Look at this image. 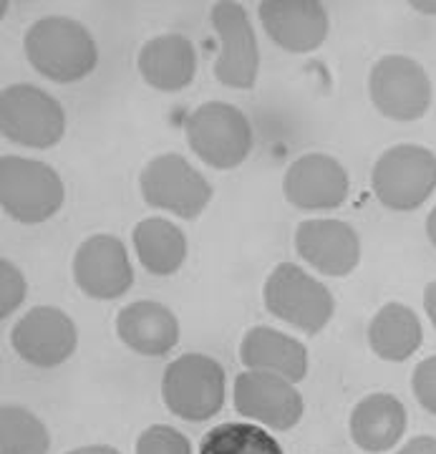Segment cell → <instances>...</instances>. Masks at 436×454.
Returning <instances> with one entry per match:
<instances>
[{"mask_svg":"<svg viewBox=\"0 0 436 454\" xmlns=\"http://www.w3.org/2000/svg\"><path fill=\"white\" fill-rule=\"evenodd\" d=\"M23 49L31 66L56 83H74L86 79L98 61L97 41L79 20L49 16L35 20L26 31Z\"/></svg>","mask_w":436,"mask_h":454,"instance_id":"cell-1","label":"cell"},{"mask_svg":"<svg viewBox=\"0 0 436 454\" xmlns=\"http://www.w3.org/2000/svg\"><path fill=\"white\" fill-rule=\"evenodd\" d=\"M371 187L388 210H417L436 190V154L421 145L391 146L373 164Z\"/></svg>","mask_w":436,"mask_h":454,"instance_id":"cell-2","label":"cell"},{"mask_svg":"<svg viewBox=\"0 0 436 454\" xmlns=\"http://www.w3.org/2000/svg\"><path fill=\"white\" fill-rule=\"evenodd\" d=\"M64 182L56 169L38 160L8 154L0 160V205L23 225L51 220L64 205Z\"/></svg>","mask_w":436,"mask_h":454,"instance_id":"cell-3","label":"cell"},{"mask_svg":"<svg viewBox=\"0 0 436 454\" xmlns=\"http://www.w3.org/2000/svg\"><path fill=\"white\" fill-rule=\"evenodd\" d=\"M225 387L220 361L205 354H184L164 369V406L184 422H207L225 404Z\"/></svg>","mask_w":436,"mask_h":454,"instance_id":"cell-4","label":"cell"},{"mask_svg":"<svg viewBox=\"0 0 436 454\" xmlns=\"http://www.w3.org/2000/svg\"><path fill=\"white\" fill-rule=\"evenodd\" d=\"M187 145L205 164L232 169L253 152V127L237 106L207 101L187 116Z\"/></svg>","mask_w":436,"mask_h":454,"instance_id":"cell-5","label":"cell"},{"mask_svg":"<svg viewBox=\"0 0 436 454\" xmlns=\"http://www.w3.org/2000/svg\"><path fill=\"white\" fill-rule=\"evenodd\" d=\"M262 298L265 309L275 318L295 325L310 336L323 331L336 310V301L323 283L308 276L303 268L292 262L275 265L273 273L265 280Z\"/></svg>","mask_w":436,"mask_h":454,"instance_id":"cell-6","label":"cell"},{"mask_svg":"<svg viewBox=\"0 0 436 454\" xmlns=\"http://www.w3.org/2000/svg\"><path fill=\"white\" fill-rule=\"evenodd\" d=\"M0 131L20 146L49 149L64 137V106L38 86L13 83L0 94Z\"/></svg>","mask_w":436,"mask_h":454,"instance_id":"cell-7","label":"cell"},{"mask_svg":"<svg viewBox=\"0 0 436 454\" xmlns=\"http://www.w3.org/2000/svg\"><path fill=\"white\" fill-rule=\"evenodd\" d=\"M373 106L393 121H417L432 106V79L409 56H384L369 74Z\"/></svg>","mask_w":436,"mask_h":454,"instance_id":"cell-8","label":"cell"},{"mask_svg":"<svg viewBox=\"0 0 436 454\" xmlns=\"http://www.w3.org/2000/svg\"><path fill=\"white\" fill-rule=\"evenodd\" d=\"M139 187L149 207L194 220L210 205L212 184L179 154H162L146 164Z\"/></svg>","mask_w":436,"mask_h":454,"instance_id":"cell-9","label":"cell"},{"mask_svg":"<svg viewBox=\"0 0 436 454\" xmlns=\"http://www.w3.org/2000/svg\"><path fill=\"white\" fill-rule=\"evenodd\" d=\"M212 26L220 38V56L214 64L217 82L230 89H253L258 82V38L240 3L220 0L212 5Z\"/></svg>","mask_w":436,"mask_h":454,"instance_id":"cell-10","label":"cell"},{"mask_svg":"<svg viewBox=\"0 0 436 454\" xmlns=\"http://www.w3.org/2000/svg\"><path fill=\"white\" fill-rule=\"evenodd\" d=\"M235 409L245 419L265 424L270 429H292L303 417V396L285 376L270 372H245L235 379Z\"/></svg>","mask_w":436,"mask_h":454,"instance_id":"cell-11","label":"cell"},{"mask_svg":"<svg viewBox=\"0 0 436 454\" xmlns=\"http://www.w3.org/2000/svg\"><path fill=\"white\" fill-rule=\"evenodd\" d=\"M11 343L26 364L53 369L74 356L79 333L71 316H66L61 309L35 306L13 325Z\"/></svg>","mask_w":436,"mask_h":454,"instance_id":"cell-12","label":"cell"},{"mask_svg":"<svg viewBox=\"0 0 436 454\" xmlns=\"http://www.w3.org/2000/svg\"><path fill=\"white\" fill-rule=\"evenodd\" d=\"M74 280L89 298L113 301L134 283L129 253L113 235L86 238L74 255Z\"/></svg>","mask_w":436,"mask_h":454,"instance_id":"cell-13","label":"cell"},{"mask_svg":"<svg viewBox=\"0 0 436 454\" xmlns=\"http://www.w3.org/2000/svg\"><path fill=\"white\" fill-rule=\"evenodd\" d=\"M285 200L300 210H336L348 200V175L328 154H303L283 177Z\"/></svg>","mask_w":436,"mask_h":454,"instance_id":"cell-14","label":"cell"},{"mask_svg":"<svg viewBox=\"0 0 436 454\" xmlns=\"http://www.w3.org/2000/svg\"><path fill=\"white\" fill-rule=\"evenodd\" d=\"M258 16L270 41L291 53L318 49L331 26L318 0H262Z\"/></svg>","mask_w":436,"mask_h":454,"instance_id":"cell-15","label":"cell"},{"mask_svg":"<svg viewBox=\"0 0 436 454\" xmlns=\"http://www.w3.org/2000/svg\"><path fill=\"white\" fill-rule=\"evenodd\" d=\"M298 255L318 273L343 278L354 273L361 260L358 232L340 220H306L295 230Z\"/></svg>","mask_w":436,"mask_h":454,"instance_id":"cell-16","label":"cell"},{"mask_svg":"<svg viewBox=\"0 0 436 454\" xmlns=\"http://www.w3.org/2000/svg\"><path fill=\"white\" fill-rule=\"evenodd\" d=\"M139 74L152 89L175 94L187 89L197 74V51L182 33H164L146 41L139 51Z\"/></svg>","mask_w":436,"mask_h":454,"instance_id":"cell-17","label":"cell"},{"mask_svg":"<svg viewBox=\"0 0 436 454\" xmlns=\"http://www.w3.org/2000/svg\"><path fill=\"white\" fill-rule=\"evenodd\" d=\"M116 333L124 346L142 356H164L179 340V321L172 310L154 301H136L116 316Z\"/></svg>","mask_w":436,"mask_h":454,"instance_id":"cell-18","label":"cell"},{"mask_svg":"<svg viewBox=\"0 0 436 454\" xmlns=\"http://www.w3.org/2000/svg\"><path fill=\"white\" fill-rule=\"evenodd\" d=\"M406 422L409 417L401 399L386 391H376L354 406L348 429L355 447H361L363 452L381 454L399 444L406 432Z\"/></svg>","mask_w":436,"mask_h":454,"instance_id":"cell-19","label":"cell"},{"mask_svg":"<svg viewBox=\"0 0 436 454\" xmlns=\"http://www.w3.org/2000/svg\"><path fill=\"white\" fill-rule=\"evenodd\" d=\"M240 361L247 372H270L298 384L308 373V351L298 339L270 325H255L240 343Z\"/></svg>","mask_w":436,"mask_h":454,"instance_id":"cell-20","label":"cell"},{"mask_svg":"<svg viewBox=\"0 0 436 454\" xmlns=\"http://www.w3.org/2000/svg\"><path fill=\"white\" fill-rule=\"evenodd\" d=\"M424 340L419 316L404 303H386L369 325V346L378 358L401 364L419 351Z\"/></svg>","mask_w":436,"mask_h":454,"instance_id":"cell-21","label":"cell"},{"mask_svg":"<svg viewBox=\"0 0 436 454\" xmlns=\"http://www.w3.org/2000/svg\"><path fill=\"white\" fill-rule=\"evenodd\" d=\"M134 250L152 276H172L187 258V238L169 220L149 217L134 227Z\"/></svg>","mask_w":436,"mask_h":454,"instance_id":"cell-22","label":"cell"},{"mask_svg":"<svg viewBox=\"0 0 436 454\" xmlns=\"http://www.w3.org/2000/svg\"><path fill=\"white\" fill-rule=\"evenodd\" d=\"M51 434L33 411L16 404L0 409V454H49Z\"/></svg>","mask_w":436,"mask_h":454,"instance_id":"cell-23","label":"cell"},{"mask_svg":"<svg viewBox=\"0 0 436 454\" xmlns=\"http://www.w3.org/2000/svg\"><path fill=\"white\" fill-rule=\"evenodd\" d=\"M199 454H285L273 434L262 427L227 422L212 427L199 442Z\"/></svg>","mask_w":436,"mask_h":454,"instance_id":"cell-24","label":"cell"},{"mask_svg":"<svg viewBox=\"0 0 436 454\" xmlns=\"http://www.w3.org/2000/svg\"><path fill=\"white\" fill-rule=\"evenodd\" d=\"M136 454H192V444L175 427L154 424L136 439Z\"/></svg>","mask_w":436,"mask_h":454,"instance_id":"cell-25","label":"cell"},{"mask_svg":"<svg viewBox=\"0 0 436 454\" xmlns=\"http://www.w3.org/2000/svg\"><path fill=\"white\" fill-rule=\"evenodd\" d=\"M26 301V278L11 260H0V318H8Z\"/></svg>","mask_w":436,"mask_h":454,"instance_id":"cell-26","label":"cell"},{"mask_svg":"<svg viewBox=\"0 0 436 454\" xmlns=\"http://www.w3.org/2000/svg\"><path fill=\"white\" fill-rule=\"evenodd\" d=\"M411 389L414 396L429 414L436 417V354L424 358L417 364L414 376H411Z\"/></svg>","mask_w":436,"mask_h":454,"instance_id":"cell-27","label":"cell"},{"mask_svg":"<svg viewBox=\"0 0 436 454\" xmlns=\"http://www.w3.org/2000/svg\"><path fill=\"white\" fill-rule=\"evenodd\" d=\"M396 454H436V437H414Z\"/></svg>","mask_w":436,"mask_h":454,"instance_id":"cell-28","label":"cell"},{"mask_svg":"<svg viewBox=\"0 0 436 454\" xmlns=\"http://www.w3.org/2000/svg\"><path fill=\"white\" fill-rule=\"evenodd\" d=\"M424 310H426L429 321H432V325L436 328V280L424 288Z\"/></svg>","mask_w":436,"mask_h":454,"instance_id":"cell-29","label":"cell"},{"mask_svg":"<svg viewBox=\"0 0 436 454\" xmlns=\"http://www.w3.org/2000/svg\"><path fill=\"white\" fill-rule=\"evenodd\" d=\"M66 454H121L119 450H113L109 444H89V447H79V450H71Z\"/></svg>","mask_w":436,"mask_h":454,"instance_id":"cell-30","label":"cell"},{"mask_svg":"<svg viewBox=\"0 0 436 454\" xmlns=\"http://www.w3.org/2000/svg\"><path fill=\"white\" fill-rule=\"evenodd\" d=\"M426 238H429V243L436 247V205L434 210L429 212V217H426Z\"/></svg>","mask_w":436,"mask_h":454,"instance_id":"cell-31","label":"cell"},{"mask_svg":"<svg viewBox=\"0 0 436 454\" xmlns=\"http://www.w3.org/2000/svg\"><path fill=\"white\" fill-rule=\"evenodd\" d=\"M414 11H419V13H426V16H436V3H424V0H411L409 3Z\"/></svg>","mask_w":436,"mask_h":454,"instance_id":"cell-32","label":"cell"}]
</instances>
